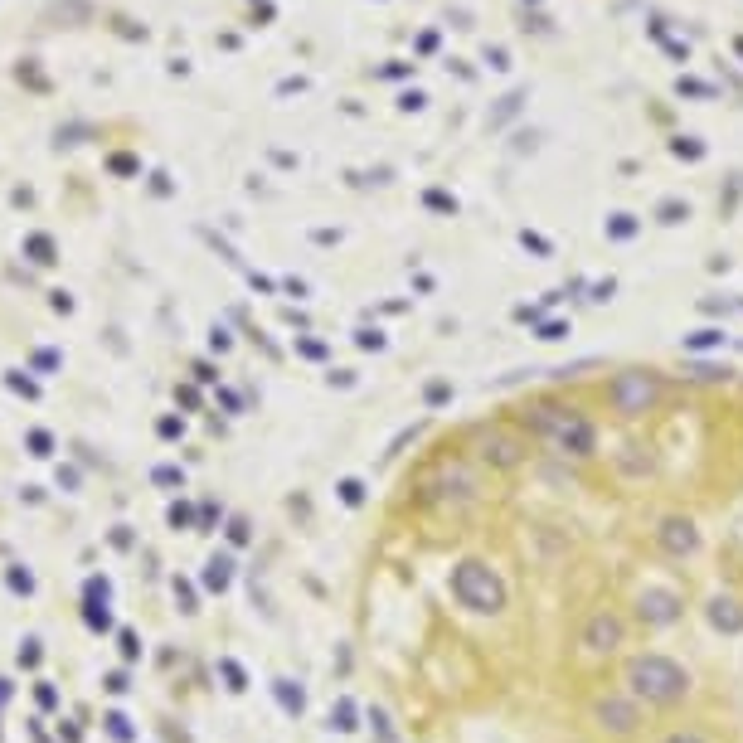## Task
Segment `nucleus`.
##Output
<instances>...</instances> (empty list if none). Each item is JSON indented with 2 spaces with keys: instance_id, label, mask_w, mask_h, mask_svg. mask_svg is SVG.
Here are the masks:
<instances>
[{
  "instance_id": "1",
  "label": "nucleus",
  "mask_w": 743,
  "mask_h": 743,
  "mask_svg": "<svg viewBox=\"0 0 743 743\" xmlns=\"http://www.w3.org/2000/svg\"><path fill=\"white\" fill-rule=\"evenodd\" d=\"M423 743H743V409L529 399L404 486Z\"/></svg>"
}]
</instances>
